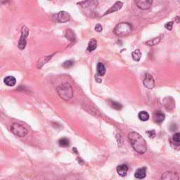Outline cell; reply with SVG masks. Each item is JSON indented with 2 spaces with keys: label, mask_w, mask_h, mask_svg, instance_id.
Returning <instances> with one entry per match:
<instances>
[{
  "label": "cell",
  "mask_w": 180,
  "mask_h": 180,
  "mask_svg": "<svg viewBox=\"0 0 180 180\" xmlns=\"http://www.w3.org/2000/svg\"><path fill=\"white\" fill-rule=\"evenodd\" d=\"M128 139L134 149L139 154H144L147 151V144L145 139L138 132H130L128 134Z\"/></svg>",
  "instance_id": "obj_1"
},
{
  "label": "cell",
  "mask_w": 180,
  "mask_h": 180,
  "mask_svg": "<svg viewBox=\"0 0 180 180\" xmlns=\"http://www.w3.org/2000/svg\"><path fill=\"white\" fill-rule=\"evenodd\" d=\"M56 91L62 99L68 101L73 97V92L71 85L68 82L64 83L56 87Z\"/></svg>",
  "instance_id": "obj_2"
},
{
  "label": "cell",
  "mask_w": 180,
  "mask_h": 180,
  "mask_svg": "<svg viewBox=\"0 0 180 180\" xmlns=\"http://www.w3.org/2000/svg\"><path fill=\"white\" fill-rule=\"evenodd\" d=\"M132 30L131 24L127 22H123L117 25L114 29V32L118 36H125L131 33Z\"/></svg>",
  "instance_id": "obj_3"
},
{
  "label": "cell",
  "mask_w": 180,
  "mask_h": 180,
  "mask_svg": "<svg viewBox=\"0 0 180 180\" xmlns=\"http://www.w3.org/2000/svg\"><path fill=\"white\" fill-rule=\"evenodd\" d=\"M11 131L17 137H23L28 134L26 128L19 123H14L11 125Z\"/></svg>",
  "instance_id": "obj_4"
},
{
  "label": "cell",
  "mask_w": 180,
  "mask_h": 180,
  "mask_svg": "<svg viewBox=\"0 0 180 180\" xmlns=\"http://www.w3.org/2000/svg\"><path fill=\"white\" fill-rule=\"evenodd\" d=\"M29 35V30L28 28H27L26 26H22L21 28V36L20 37L19 42V48L21 49V50H22L26 48V44H27V37H28Z\"/></svg>",
  "instance_id": "obj_5"
},
{
  "label": "cell",
  "mask_w": 180,
  "mask_h": 180,
  "mask_svg": "<svg viewBox=\"0 0 180 180\" xmlns=\"http://www.w3.org/2000/svg\"><path fill=\"white\" fill-rule=\"evenodd\" d=\"M161 180H179V176L177 172L168 171L162 175Z\"/></svg>",
  "instance_id": "obj_6"
},
{
  "label": "cell",
  "mask_w": 180,
  "mask_h": 180,
  "mask_svg": "<svg viewBox=\"0 0 180 180\" xmlns=\"http://www.w3.org/2000/svg\"><path fill=\"white\" fill-rule=\"evenodd\" d=\"M144 85L146 87V88L151 89L155 87V80L152 75H151L150 74H146L144 79Z\"/></svg>",
  "instance_id": "obj_7"
},
{
  "label": "cell",
  "mask_w": 180,
  "mask_h": 180,
  "mask_svg": "<svg viewBox=\"0 0 180 180\" xmlns=\"http://www.w3.org/2000/svg\"><path fill=\"white\" fill-rule=\"evenodd\" d=\"M163 104L165 106V109L168 111H172L174 109L175 103V100L173 99V98L170 97V96H168L164 99L163 100Z\"/></svg>",
  "instance_id": "obj_8"
},
{
  "label": "cell",
  "mask_w": 180,
  "mask_h": 180,
  "mask_svg": "<svg viewBox=\"0 0 180 180\" xmlns=\"http://www.w3.org/2000/svg\"><path fill=\"white\" fill-rule=\"evenodd\" d=\"M135 3L139 9L145 10L151 7L153 4V1L151 0H139V1L135 2Z\"/></svg>",
  "instance_id": "obj_9"
},
{
  "label": "cell",
  "mask_w": 180,
  "mask_h": 180,
  "mask_svg": "<svg viewBox=\"0 0 180 180\" xmlns=\"http://www.w3.org/2000/svg\"><path fill=\"white\" fill-rule=\"evenodd\" d=\"M71 19V16L66 11H61L57 14V21L60 22H66Z\"/></svg>",
  "instance_id": "obj_10"
},
{
  "label": "cell",
  "mask_w": 180,
  "mask_h": 180,
  "mask_svg": "<svg viewBox=\"0 0 180 180\" xmlns=\"http://www.w3.org/2000/svg\"><path fill=\"white\" fill-rule=\"evenodd\" d=\"M165 114H164L163 112H162L161 111H158L154 112V120L156 123L161 124L164 120H165Z\"/></svg>",
  "instance_id": "obj_11"
},
{
  "label": "cell",
  "mask_w": 180,
  "mask_h": 180,
  "mask_svg": "<svg viewBox=\"0 0 180 180\" xmlns=\"http://www.w3.org/2000/svg\"><path fill=\"white\" fill-rule=\"evenodd\" d=\"M123 5V2H121L120 1L118 2H116V3L114 4V5L109 9V10H108L106 12L104 13V16L106 15H108V14H110V13H113V12H116V11L120 10L121 8H122V6Z\"/></svg>",
  "instance_id": "obj_12"
},
{
  "label": "cell",
  "mask_w": 180,
  "mask_h": 180,
  "mask_svg": "<svg viewBox=\"0 0 180 180\" xmlns=\"http://www.w3.org/2000/svg\"><path fill=\"white\" fill-rule=\"evenodd\" d=\"M134 176L137 179H142L145 178L146 176V168H141L137 169V170L134 173Z\"/></svg>",
  "instance_id": "obj_13"
},
{
  "label": "cell",
  "mask_w": 180,
  "mask_h": 180,
  "mask_svg": "<svg viewBox=\"0 0 180 180\" xmlns=\"http://www.w3.org/2000/svg\"><path fill=\"white\" fill-rule=\"evenodd\" d=\"M128 166L125 164H123V165H119L118 168H117V172H118V175L121 177H125L127 175V171H128Z\"/></svg>",
  "instance_id": "obj_14"
},
{
  "label": "cell",
  "mask_w": 180,
  "mask_h": 180,
  "mask_svg": "<svg viewBox=\"0 0 180 180\" xmlns=\"http://www.w3.org/2000/svg\"><path fill=\"white\" fill-rule=\"evenodd\" d=\"M4 82L5 83V85H7V86L13 87L14 86L16 83V78L14 77H13V76H8V77L4 78Z\"/></svg>",
  "instance_id": "obj_15"
},
{
  "label": "cell",
  "mask_w": 180,
  "mask_h": 180,
  "mask_svg": "<svg viewBox=\"0 0 180 180\" xmlns=\"http://www.w3.org/2000/svg\"><path fill=\"white\" fill-rule=\"evenodd\" d=\"M98 2H95V1H86V2H79L78 4H80L84 8H87V7H91V6H94V7L96 6L97 5Z\"/></svg>",
  "instance_id": "obj_16"
},
{
  "label": "cell",
  "mask_w": 180,
  "mask_h": 180,
  "mask_svg": "<svg viewBox=\"0 0 180 180\" xmlns=\"http://www.w3.org/2000/svg\"><path fill=\"white\" fill-rule=\"evenodd\" d=\"M96 71H97V75L99 76H103L106 73V68L102 63H99L96 67Z\"/></svg>",
  "instance_id": "obj_17"
},
{
  "label": "cell",
  "mask_w": 180,
  "mask_h": 180,
  "mask_svg": "<svg viewBox=\"0 0 180 180\" xmlns=\"http://www.w3.org/2000/svg\"><path fill=\"white\" fill-rule=\"evenodd\" d=\"M96 47H97V42L95 39H92L90 40V41L88 43V47H87V51L91 52V51H94V49H96Z\"/></svg>",
  "instance_id": "obj_18"
},
{
  "label": "cell",
  "mask_w": 180,
  "mask_h": 180,
  "mask_svg": "<svg viewBox=\"0 0 180 180\" xmlns=\"http://www.w3.org/2000/svg\"><path fill=\"white\" fill-rule=\"evenodd\" d=\"M132 56L135 61H139L141 58V52L139 49H136L132 53Z\"/></svg>",
  "instance_id": "obj_19"
},
{
  "label": "cell",
  "mask_w": 180,
  "mask_h": 180,
  "mask_svg": "<svg viewBox=\"0 0 180 180\" xmlns=\"http://www.w3.org/2000/svg\"><path fill=\"white\" fill-rule=\"evenodd\" d=\"M52 56L53 55H51V56H44V57L42 58L41 59L39 60V61H38V64H37V67L40 68L44 64H46L47 62H48L49 60L51 59V58H52Z\"/></svg>",
  "instance_id": "obj_20"
},
{
  "label": "cell",
  "mask_w": 180,
  "mask_h": 180,
  "mask_svg": "<svg viewBox=\"0 0 180 180\" xmlns=\"http://www.w3.org/2000/svg\"><path fill=\"white\" fill-rule=\"evenodd\" d=\"M66 37L68 40H69L70 41L73 42L75 40V35L73 30H68L66 32Z\"/></svg>",
  "instance_id": "obj_21"
},
{
  "label": "cell",
  "mask_w": 180,
  "mask_h": 180,
  "mask_svg": "<svg viewBox=\"0 0 180 180\" xmlns=\"http://www.w3.org/2000/svg\"><path fill=\"white\" fill-rule=\"evenodd\" d=\"M58 144L61 147H68L70 146L69 139L66 138V137L60 139L59 141H58Z\"/></svg>",
  "instance_id": "obj_22"
},
{
  "label": "cell",
  "mask_w": 180,
  "mask_h": 180,
  "mask_svg": "<svg viewBox=\"0 0 180 180\" xmlns=\"http://www.w3.org/2000/svg\"><path fill=\"white\" fill-rule=\"evenodd\" d=\"M138 117L141 121H146L149 119V114L146 111H141L139 112Z\"/></svg>",
  "instance_id": "obj_23"
},
{
  "label": "cell",
  "mask_w": 180,
  "mask_h": 180,
  "mask_svg": "<svg viewBox=\"0 0 180 180\" xmlns=\"http://www.w3.org/2000/svg\"><path fill=\"white\" fill-rule=\"evenodd\" d=\"M161 42V37H157L156 38H154V39L153 40H151L149 41L146 42V44L148 45V46H155V45H156L159 43V42Z\"/></svg>",
  "instance_id": "obj_24"
},
{
  "label": "cell",
  "mask_w": 180,
  "mask_h": 180,
  "mask_svg": "<svg viewBox=\"0 0 180 180\" xmlns=\"http://www.w3.org/2000/svg\"><path fill=\"white\" fill-rule=\"evenodd\" d=\"M111 106L112 109H116V110H118V111H120V110L122 109V105L120 104V103L118 102H116V101H111Z\"/></svg>",
  "instance_id": "obj_25"
},
{
  "label": "cell",
  "mask_w": 180,
  "mask_h": 180,
  "mask_svg": "<svg viewBox=\"0 0 180 180\" xmlns=\"http://www.w3.org/2000/svg\"><path fill=\"white\" fill-rule=\"evenodd\" d=\"M172 140L173 141H175V142L180 143V132L175 134V135L172 137Z\"/></svg>",
  "instance_id": "obj_26"
},
{
  "label": "cell",
  "mask_w": 180,
  "mask_h": 180,
  "mask_svg": "<svg viewBox=\"0 0 180 180\" xmlns=\"http://www.w3.org/2000/svg\"><path fill=\"white\" fill-rule=\"evenodd\" d=\"M170 144L173 148H175V149L178 150V151L180 150V143H177V142H175V141H171Z\"/></svg>",
  "instance_id": "obj_27"
},
{
  "label": "cell",
  "mask_w": 180,
  "mask_h": 180,
  "mask_svg": "<svg viewBox=\"0 0 180 180\" xmlns=\"http://www.w3.org/2000/svg\"><path fill=\"white\" fill-rule=\"evenodd\" d=\"M73 65V61H65L64 64H63V66L67 68L71 67Z\"/></svg>",
  "instance_id": "obj_28"
},
{
  "label": "cell",
  "mask_w": 180,
  "mask_h": 180,
  "mask_svg": "<svg viewBox=\"0 0 180 180\" xmlns=\"http://www.w3.org/2000/svg\"><path fill=\"white\" fill-rule=\"evenodd\" d=\"M146 133L150 138H154V137H156V132H155V130H149V131L146 132Z\"/></svg>",
  "instance_id": "obj_29"
},
{
  "label": "cell",
  "mask_w": 180,
  "mask_h": 180,
  "mask_svg": "<svg viewBox=\"0 0 180 180\" xmlns=\"http://www.w3.org/2000/svg\"><path fill=\"white\" fill-rule=\"evenodd\" d=\"M172 26H173V22L172 21L168 22L165 25V28L167 29V30H172Z\"/></svg>",
  "instance_id": "obj_30"
},
{
  "label": "cell",
  "mask_w": 180,
  "mask_h": 180,
  "mask_svg": "<svg viewBox=\"0 0 180 180\" xmlns=\"http://www.w3.org/2000/svg\"><path fill=\"white\" fill-rule=\"evenodd\" d=\"M102 30H103V28H102V26H101V24L96 25L95 30L96 31V32L100 33V32H101V31H102Z\"/></svg>",
  "instance_id": "obj_31"
},
{
  "label": "cell",
  "mask_w": 180,
  "mask_h": 180,
  "mask_svg": "<svg viewBox=\"0 0 180 180\" xmlns=\"http://www.w3.org/2000/svg\"><path fill=\"white\" fill-rule=\"evenodd\" d=\"M175 21L178 22V23H180V16H177L175 18Z\"/></svg>",
  "instance_id": "obj_32"
},
{
  "label": "cell",
  "mask_w": 180,
  "mask_h": 180,
  "mask_svg": "<svg viewBox=\"0 0 180 180\" xmlns=\"http://www.w3.org/2000/svg\"><path fill=\"white\" fill-rule=\"evenodd\" d=\"M178 2H179V3L180 4V1H178Z\"/></svg>",
  "instance_id": "obj_33"
}]
</instances>
